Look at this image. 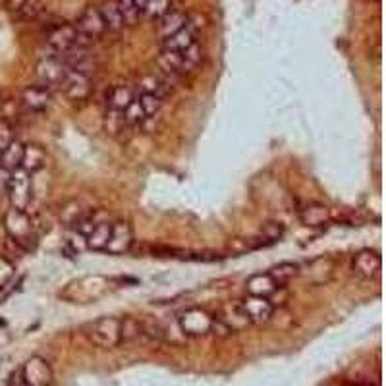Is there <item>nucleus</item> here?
<instances>
[{"mask_svg":"<svg viewBox=\"0 0 386 386\" xmlns=\"http://www.w3.org/2000/svg\"><path fill=\"white\" fill-rule=\"evenodd\" d=\"M4 230L10 240H14L18 246H22V249L28 253L31 249H35L37 236L35 226L31 222L25 211H18V209H10L4 215Z\"/></svg>","mask_w":386,"mask_h":386,"instance_id":"obj_1","label":"nucleus"},{"mask_svg":"<svg viewBox=\"0 0 386 386\" xmlns=\"http://www.w3.org/2000/svg\"><path fill=\"white\" fill-rule=\"evenodd\" d=\"M120 327H122V321L118 317H101L85 328V334L95 346L110 350V348H116L122 344Z\"/></svg>","mask_w":386,"mask_h":386,"instance_id":"obj_2","label":"nucleus"},{"mask_svg":"<svg viewBox=\"0 0 386 386\" xmlns=\"http://www.w3.org/2000/svg\"><path fill=\"white\" fill-rule=\"evenodd\" d=\"M212 321H215V317L207 309H201V307H190V309H186V311L178 315V319H176L186 338L207 336L211 332Z\"/></svg>","mask_w":386,"mask_h":386,"instance_id":"obj_3","label":"nucleus"},{"mask_svg":"<svg viewBox=\"0 0 386 386\" xmlns=\"http://www.w3.org/2000/svg\"><path fill=\"white\" fill-rule=\"evenodd\" d=\"M6 195L10 199L12 209L18 211H28L30 209L31 199H33V183H31V174L25 170L18 168L14 172H10V182H8Z\"/></svg>","mask_w":386,"mask_h":386,"instance_id":"obj_4","label":"nucleus"},{"mask_svg":"<svg viewBox=\"0 0 386 386\" xmlns=\"http://www.w3.org/2000/svg\"><path fill=\"white\" fill-rule=\"evenodd\" d=\"M89 43H91V41L83 39V37L78 33V30H76V25H72V23H59V25L49 33V37H47V44H49V49H51L54 56H59L62 52L70 51L76 44H88L89 47Z\"/></svg>","mask_w":386,"mask_h":386,"instance_id":"obj_5","label":"nucleus"},{"mask_svg":"<svg viewBox=\"0 0 386 386\" xmlns=\"http://www.w3.org/2000/svg\"><path fill=\"white\" fill-rule=\"evenodd\" d=\"M20 371H22V377L28 386H52V382H54L51 365H49L47 359L39 356L30 357L20 367Z\"/></svg>","mask_w":386,"mask_h":386,"instance_id":"obj_6","label":"nucleus"},{"mask_svg":"<svg viewBox=\"0 0 386 386\" xmlns=\"http://www.w3.org/2000/svg\"><path fill=\"white\" fill-rule=\"evenodd\" d=\"M60 89L70 101H85L91 95V78L85 73L68 70L60 83Z\"/></svg>","mask_w":386,"mask_h":386,"instance_id":"obj_7","label":"nucleus"},{"mask_svg":"<svg viewBox=\"0 0 386 386\" xmlns=\"http://www.w3.org/2000/svg\"><path fill=\"white\" fill-rule=\"evenodd\" d=\"M131 243H133V230H131V226L126 220L112 222L110 238L107 241L104 251H109L110 255H122L126 251H130Z\"/></svg>","mask_w":386,"mask_h":386,"instance_id":"obj_8","label":"nucleus"},{"mask_svg":"<svg viewBox=\"0 0 386 386\" xmlns=\"http://www.w3.org/2000/svg\"><path fill=\"white\" fill-rule=\"evenodd\" d=\"M66 72H68V68H66V66L62 64V60H60L59 56H54V54L47 56V59H43L37 64V78H39V81H41L43 85H47V88H54V85H59L60 88V83L64 80Z\"/></svg>","mask_w":386,"mask_h":386,"instance_id":"obj_9","label":"nucleus"},{"mask_svg":"<svg viewBox=\"0 0 386 386\" xmlns=\"http://www.w3.org/2000/svg\"><path fill=\"white\" fill-rule=\"evenodd\" d=\"M76 30H78V33L83 39H88V41H93L97 37H101L107 31V28H104V22H102L99 8H85L83 14L76 22Z\"/></svg>","mask_w":386,"mask_h":386,"instance_id":"obj_10","label":"nucleus"},{"mask_svg":"<svg viewBox=\"0 0 386 386\" xmlns=\"http://www.w3.org/2000/svg\"><path fill=\"white\" fill-rule=\"evenodd\" d=\"M382 270V259L377 251L373 249H361L356 257H354V272L359 278L365 280H373L377 278Z\"/></svg>","mask_w":386,"mask_h":386,"instance_id":"obj_11","label":"nucleus"},{"mask_svg":"<svg viewBox=\"0 0 386 386\" xmlns=\"http://www.w3.org/2000/svg\"><path fill=\"white\" fill-rule=\"evenodd\" d=\"M240 303L243 307L246 315H248L249 321L255 322V325L269 322L272 313H275V307L270 306L269 298H263V296H251V294H248Z\"/></svg>","mask_w":386,"mask_h":386,"instance_id":"obj_12","label":"nucleus"},{"mask_svg":"<svg viewBox=\"0 0 386 386\" xmlns=\"http://www.w3.org/2000/svg\"><path fill=\"white\" fill-rule=\"evenodd\" d=\"M51 101V88H47L43 83H37V85H30V88L23 89L22 102L23 107L30 110V112H43L44 109H49Z\"/></svg>","mask_w":386,"mask_h":386,"instance_id":"obj_13","label":"nucleus"},{"mask_svg":"<svg viewBox=\"0 0 386 386\" xmlns=\"http://www.w3.org/2000/svg\"><path fill=\"white\" fill-rule=\"evenodd\" d=\"M197 30H199V25L191 22L190 18H188V23H186V28H182L180 31H176L174 35H170L164 39V43H162V49L164 51H176V52H182L186 51L188 47L195 43L197 39Z\"/></svg>","mask_w":386,"mask_h":386,"instance_id":"obj_14","label":"nucleus"},{"mask_svg":"<svg viewBox=\"0 0 386 386\" xmlns=\"http://www.w3.org/2000/svg\"><path fill=\"white\" fill-rule=\"evenodd\" d=\"M220 321L226 322L232 332H240L246 327L251 325V321L248 319V315L243 311V307H241L240 301H230V303H226L222 307V313L219 317Z\"/></svg>","mask_w":386,"mask_h":386,"instance_id":"obj_15","label":"nucleus"},{"mask_svg":"<svg viewBox=\"0 0 386 386\" xmlns=\"http://www.w3.org/2000/svg\"><path fill=\"white\" fill-rule=\"evenodd\" d=\"M141 93H149V95L159 97L161 101H164L170 93H172V80L167 78L164 73L161 76H145L139 81Z\"/></svg>","mask_w":386,"mask_h":386,"instance_id":"obj_16","label":"nucleus"},{"mask_svg":"<svg viewBox=\"0 0 386 386\" xmlns=\"http://www.w3.org/2000/svg\"><path fill=\"white\" fill-rule=\"evenodd\" d=\"M47 164V153L41 145L37 143H28L23 145V157H22V170H25L28 174H37L39 170H43Z\"/></svg>","mask_w":386,"mask_h":386,"instance_id":"obj_17","label":"nucleus"},{"mask_svg":"<svg viewBox=\"0 0 386 386\" xmlns=\"http://www.w3.org/2000/svg\"><path fill=\"white\" fill-rule=\"evenodd\" d=\"M299 220L301 224L309 226V228H319V226L328 224L332 220V215H330V209L325 207V205L313 203L307 205L306 209L299 211Z\"/></svg>","mask_w":386,"mask_h":386,"instance_id":"obj_18","label":"nucleus"},{"mask_svg":"<svg viewBox=\"0 0 386 386\" xmlns=\"http://www.w3.org/2000/svg\"><path fill=\"white\" fill-rule=\"evenodd\" d=\"M186 23H188V16L178 8H170L167 14L159 20V33L167 39V37L174 35L176 31L186 28Z\"/></svg>","mask_w":386,"mask_h":386,"instance_id":"obj_19","label":"nucleus"},{"mask_svg":"<svg viewBox=\"0 0 386 386\" xmlns=\"http://www.w3.org/2000/svg\"><path fill=\"white\" fill-rule=\"evenodd\" d=\"M246 288H248V294L251 296H263V298H269L272 291L277 290L278 284L270 278V275H253V277L248 278L246 282Z\"/></svg>","mask_w":386,"mask_h":386,"instance_id":"obj_20","label":"nucleus"},{"mask_svg":"<svg viewBox=\"0 0 386 386\" xmlns=\"http://www.w3.org/2000/svg\"><path fill=\"white\" fill-rule=\"evenodd\" d=\"M22 157H23V143L14 139L10 145L0 153V167L6 168L8 172H14L22 167Z\"/></svg>","mask_w":386,"mask_h":386,"instance_id":"obj_21","label":"nucleus"},{"mask_svg":"<svg viewBox=\"0 0 386 386\" xmlns=\"http://www.w3.org/2000/svg\"><path fill=\"white\" fill-rule=\"evenodd\" d=\"M99 12H101L102 22H104V28L109 31H120L124 30V20H122V16H120V10H118L116 2L114 0H107V2H102V6L99 8Z\"/></svg>","mask_w":386,"mask_h":386,"instance_id":"obj_22","label":"nucleus"},{"mask_svg":"<svg viewBox=\"0 0 386 386\" xmlns=\"http://www.w3.org/2000/svg\"><path fill=\"white\" fill-rule=\"evenodd\" d=\"M133 91H131L128 85H114L110 89L109 95H107V101H109V107L112 110H118V112H124L126 107L133 101Z\"/></svg>","mask_w":386,"mask_h":386,"instance_id":"obj_23","label":"nucleus"},{"mask_svg":"<svg viewBox=\"0 0 386 386\" xmlns=\"http://www.w3.org/2000/svg\"><path fill=\"white\" fill-rule=\"evenodd\" d=\"M110 228H112V222H101V224L97 226L93 232L85 236V246L89 249H93V251H104L107 248V241L110 238Z\"/></svg>","mask_w":386,"mask_h":386,"instance_id":"obj_24","label":"nucleus"},{"mask_svg":"<svg viewBox=\"0 0 386 386\" xmlns=\"http://www.w3.org/2000/svg\"><path fill=\"white\" fill-rule=\"evenodd\" d=\"M269 275L278 286H286L291 278L298 277L299 267L296 263H278L277 267H272V269L269 270Z\"/></svg>","mask_w":386,"mask_h":386,"instance_id":"obj_25","label":"nucleus"},{"mask_svg":"<svg viewBox=\"0 0 386 386\" xmlns=\"http://www.w3.org/2000/svg\"><path fill=\"white\" fill-rule=\"evenodd\" d=\"M284 236V226L280 222H267V224L261 228V234H259V246H270V243H277V241L282 240Z\"/></svg>","mask_w":386,"mask_h":386,"instance_id":"obj_26","label":"nucleus"},{"mask_svg":"<svg viewBox=\"0 0 386 386\" xmlns=\"http://www.w3.org/2000/svg\"><path fill=\"white\" fill-rule=\"evenodd\" d=\"M101 278H83L80 282H76L73 286H78V294L72 296L70 299H76V301H89V299H95L102 294L95 291V284L99 282Z\"/></svg>","mask_w":386,"mask_h":386,"instance_id":"obj_27","label":"nucleus"},{"mask_svg":"<svg viewBox=\"0 0 386 386\" xmlns=\"http://www.w3.org/2000/svg\"><path fill=\"white\" fill-rule=\"evenodd\" d=\"M85 215V209H81V205L78 201H70L62 207L60 211V220L64 226H76L80 222V219Z\"/></svg>","mask_w":386,"mask_h":386,"instance_id":"obj_28","label":"nucleus"},{"mask_svg":"<svg viewBox=\"0 0 386 386\" xmlns=\"http://www.w3.org/2000/svg\"><path fill=\"white\" fill-rule=\"evenodd\" d=\"M43 0H28L14 16L18 20H23V22H33V20H37L39 16L43 14Z\"/></svg>","mask_w":386,"mask_h":386,"instance_id":"obj_29","label":"nucleus"},{"mask_svg":"<svg viewBox=\"0 0 386 386\" xmlns=\"http://www.w3.org/2000/svg\"><path fill=\"white\" fill-rule=\"evenodd\" d=\"M124 120L128 126H141L143 122H147L149 118H147V114L143 112V109H141V104H139L138 97L133 99V101L126 107L124 110Z\"/></svg>","mask_w":386,"mask_h":386,"instance_id":"obj_30","label":"nucleus"},{"mask_svg":"<svg viewBox=\"0 0 386 386\" xmlns=\"http://www.w3.org/2000/svg\"><path fill=\"white\" fill-rule=\"evenodd\" d=\"M114 2H116L120 16L124 20V25H135L139 20V14H141L138 6H135V2L133 0H114Z\"/></svg>","mask_w":386,"mask_h":386,"instance_id":"obj_31","label":"nucleus"},{"mask_svg":"<svg viewBox=\"0 0 386 386\" xmlns=\"http://www.w3.org/2000/svg\"><path fill=\"white\" fill-rule=\"evenodd\" d=\"M170 6H172L170 0H147L141 14H145L151 20H161L162 16L170 10Z\"/></svg>","mask_w":386,"mask_h":386,"instance_id":"obj_32","label":"nucleus"},{"mask_svg":"<svg viewBox=\"0 0 386 386\" xmlns=\"http://www.w3.org/2000/svg\"><path fill=\"white\" fill-rule=\"evenodd\" d=\"M139 104H141V109L147 114V118H155L162 109V101L159 97L149 95V93H139L138 97Z\"/></svg>","mask_w":386,"mask_h":386,"instance_id":"obj_33","label":"nucleus"},{"mask_svg":"<svg viewBox=\"0 0 386 386\" xmlns=\"http://www.w3.org/2000/svg\"><path fill=\"white\" fill-rule=\"evenodd\" d=\"M122 321V342H130V340H135L141 336V321L133 319V317H126V319H120Z\"/></svg>","mask_w":386,"mask_h":386,"instance_id":"obj_34","label":"nucleus"},{"mask_svg":"<svg viewBox=\"0 0 386 386\" xmlns=\"http://www.w3.org/2000/svg\"><path fill=\"white\" fill-rule=\"evenodd\" d=\"M14 272H16L14 263L8 261L4 255H0V290H2V288H4V286H6L10 280H12Z\"/></svg>","mask_w":386,"mask_h":386,"instance_id":"obj_35","label":"nucleus"},{"mask_svg":"<svg viewBox=\"0 0 386 386\" xmlns=\"http://www.w3.org/2000/svg\"><path fill=\"white\" fill-rule=\"evenodd\" d=\"M14 141V128L6 120H0V153Z\"/></svg>","mask_w":386,"mask_h":386,"instance_id":"obj_36","label":"nucleus"},{"mask_svg":"<svg viewBox=\"0 0 386 386\" xmlns=\"http://www.w3.org/2000/svg\"><path fill=\"white\" fill-rule=\"evenodd\" d=\"M126 124L124 120V112H118V110H109V114H107V128H109L112 133H116L122 126Z\"/></svg>","mask_w":386,"mask_h":386,"instance_id":"obj_37","label":"nucleus"},{"mask_svg":"<svg viewBox=\"0 0 386 386\" xmlns=\"http://www.w3.org/2000/svg\"><path fill=\"white\" fill-rule=\"evenodd\" d=\"M209 334L217 336V338H230L234 332L230 330V327H228L226 322L220 321L219 317H215V321H212V327H211V332H209Z\"/></svg>","mask_w":386,"mask_h":386,"instance_id":"obj_38","label":"nucleus"},{"mask_svg":"<svg viewBox=\"0 0 386 386\" xmlns=\"http://www.w3.org/2000/svg\"><path fill=\"white\" fill-rule=\"evenodd\" d=\"M8 182H10V172H8L6 168L0 167V197L6 195Z\"/></svg>","mask_w":386,"mask_h":386,"instance_id":"obj_39","label":"nucleus"},{"mask_svg":"<svg viewBox=\"0 0 386 386\" xmlns=\"http://www.w3.org/2000/svg\"><path fill=\"white\" fill-rule=\"evenodd\" d=\"M25 2H28V0H4V6H6L8 12L16 14V12H18V10H20L23 4H25Z\"/></svg>","mask_w":386,"mask_h":386,"instance_id":"obj_40","label":"nucleus"},{"mask_svg":"<svg viewBox=\"0 0 386 386\" xmlns=\"http://www.w3.org/2000/svg\"><path fill=\"white\" fill-rule=\"evenodd\" d=\"M8 386H28L25 385V380H23L22 371H20V369H16V371L12 373V377H10V380H8Z\"/></svg>","mask_w":386,"mask_h":386,"instance_id":"obj_41","label":"nucleus"},{"mask_svg":"<svg viewBox=\"0 0 386 386\" xmlns=\"http://www.w3.org/2000/svg\"><path fill=\"white\" fill-rule=\"evenodd\" d=\"M133 2H135V6H138L139 12H143V6H145L147 0H133Z\"/></svg>","mask_w":386,"mask_h":386,"instance_id":"obj_42","label":"nucleus"},{"mask_svg":"<svg viewBox=\"0 0 386 386\" xmlns=\"http://www.w3.org/2000/svg\"><path fill=\"white\" fill-rule=\"evenodd\" d=\"M377 2H379V0H377Z\"/></svg>","mask_w":386,"mask_h":386,"instance_id":"obj_43","label":"nucleus"}]
</instances>
